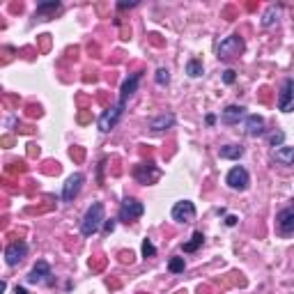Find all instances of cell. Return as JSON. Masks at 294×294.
<instances>
[{"mask_svg": "<svg viewBox=\"0 0 294 294\" xmlns=\"http://www.w3.org/2000/svg\"><path fill=\"white\" fill-rule=\"evenodd\" d=\"M104 221H106L104 219V204H101V203H92L90 207H88V211H85L83 223H81V232H83V237H92V234L101 227Z\"/></svg>", "mask_w": 294, "mask_h": 294, "instance_id": "obj_1", "label": "cell"}, {"mask_svg": "<svg viewBox=\"0 0 294 294\" xmlns=\"http://www.w3.org/2000/svg\"><path fill=\"white\" fill-rule=\"evenodd\" d=\"M244 48H246L244 39L239 37V35H230V37H226L219 44L216 53H219L221 60H232V58H237L239 53H244Z\"/></svg>", "mask_w": 294, "mask_h": 294, "instance_id": "obj_2", "label": "cell"}, {"mask_svg": "<svg viewBox=\"0 0 294 294\" xmlns=\"http://www.w3.org/2000/svg\"><path fill=\"white\" fill-rule=\"evenodd\" d=\"M145 211V204L140 203V200H136V198H124L120 204V214H117V219L122 221V223H131V221H136L143 216Z\"/></svg>", "mask_w": 294, "mask_h": 294, "instance_id": "obj_3", "label": "cell"}, {"mask_svg": "<svg viewBox=\"0 0 294 294\" xmlns=\"http://www.w3.org/2000/svg\"><path fill=\"white\" fill-rule=\"evenodd\" d=\"M124 106H127V101H117V104L111 106L108 111H104V113H101V117H99V131L108 134L111 129H115L117 120H120L122 113H124Z\"/></svg>", "mask_w": 294, "mask_h": 294, "instance_id": "obj_4", "label": "cell"}, {"mask_svg": "<svg viewBox=\"0 0 294 294\" xmlns=\"http://www.w3.org/2000/svg\"><path fill=\"white\" fill-rule=\"evenodd\" d=\"M226 184L230 186V189H234V191H246V189H249V184H250L249 170H246V168H242V166H234L232 170L227 173Z\"/></svg>", "mask_w": 294, "mask_h": 294, "instance_id": "obj_5", "label": "cell"}, {"mask_svg": "<svg viewBox=\"0 0 294 294\" xmlns=\"http://www.w3.org/2000/svg\"><path fill=\"white\" fill-rule=\"evenodd\" d=\"M276 226L283 237H290L294 232V204H287L285 209H280L276 214Z\"/></svg>", "mask_w": 294, "mask_h": 294, "instance_id": "obj_6", "label": "cell"}, {"mask_svg": "<svg viewBox=\"0 0 294 294\" xmlns=\"http://www.w3.org/2000/svg\"><path fill=\"white\" fill-rule=\"evenodd\" d=\"M83 181H85V175L83 173H74L71 177H69L67 181H65V189H62V200L65 203H71L78 193H81V189H83Z\"/></svg>", "mask_w": 294, "mask_h": 294, "instance_id": "obj_7", "label": "cell"}, {"mask_svg": "<svg viewBox=\"0 0 294 294\" xmlns=\"http://www.w3.org/2000/svg\"><path fill=\"white\" fill-rule=\"evenodd\" d=\"M278 111H283V113L294 111V78H287L283 83V90L278 94Z\"/></svg>", "mask_w": 294, "mask_h": 294, "instance_id": "obj_8", "label": "cell"}, {"mask_svg": "<svg viewBox=\"0 0 294 294\" xmlns=\"http://www.w3.org/2000/svg\"><path fill=\"white\" fill-rule=\"evenodd\" d=\"M196 219V204L189 203V200H181L173 207V221L177 223H191Z\"/></svg>", "mask_w": 294, "mask_h": 294, "instance_id": "obj_9", "label": "cell"}, {"mask_svg": "<svg viewBox=\"0 0 294 294\" xmlns=\"http://www.w3.org/2000/svg\"><path fill=\"white\" fill-rule=\"evenodd\" d=\"M25 253H28V244L25 242L9 244L7 249H5V262H7L9 267H14V264H19L23 257H25Z\"/></svg>", "mask_w": 294, "mask_h": 294, "instance_id": "obj_10", "label": "cell"}, {"mask_svg": "<svg viewBox=\"0 0 294 294\" xmlns=\"http://www.w3.org/2000/svg\"><path fill=\"white\" fill-rule=\"evenodd\" d=\"M48 276H51V264L46 262V260H39V262L32 267V271H30V276H28V280H30V283H35V285H37V283H51V278H48Z\"/></svg>", "mask_w": 294, "mask_h": 294, "instance_id": "obj_11", "label": "cell"}, {"mask_svg": "<svg viewBox=\"0 0 294 294\" xmlns=\"http://www.w3.org/2000/svg\"><path fill=\"white\" fill-rule=\"evenodd\" d=\"M134 175H136V180L140 181V184H152V181L158 180V175L161 173L154 168V163H140V166H136Z\"/></svg>", "mask_w": 294, "mask_h": 294, "instance_id": "obj_12", "label": "cell"}, {"mask_svg": "<svg viewBox=\"0 0 294 294\" xmlns=\"http://www.w3.org/2000/svg\"><path fill=\"white\" fill-rule=\"evenodd\" d=\"M246 134H249L250 138H257L264 134V120L260 115H249V117H246Z\"/></svg>", "mask_w": 294, "mask_h": 294, "instance_id": "obj_13", "label": "cell"}, {"mask_svg": "<svg viewBox=\"0 0 294 294\" xmlns=\"http://www.w3.org/2000/svg\"><path fill=\"white\" fill-rule=\"evenodd\" d=\"M244 117H246V108L244 106H227L226 111H223V122L226 124H237Z\"/></svg>", "mask_w": 294, "mask_h": 294, "instance_id": "obj_14", "label": "cell"}, {"mask_svg": "<svg viewBox=\"0 0 294 294\" xmlns=\"http://www.w3.org/2000/svg\"><path fill=\"white\" fill-rule=\"evenodd\" d=\"M140 76H143V74H140V71H136V74H131L127 81L122 83V97H120V101H127V99L131 97L134 92H136L138 83H140Z\"/></svg>", "mask_w": 294, "mask_h": 294, "instance_id": "obj_15", "label": "cell"}, {"mask_svg": "<svg viewBox=\"0 0 294 294\" xmlns=\"http://www.w3.org/2000/svg\"><path fill=\"white\" fill-rule=\"evenodd\" d=\"M175 124V115L173 113H163V115H157L154 120L150 122V129L152 131H166Z\"/></svg>", "mask_w": 294, "mask_h": 294, "instance_id": "obj_16", "label": "cell"}, {"mask_svg": "<svg viewBox=\"0 0 294 294\" xmlns=\"http://www.w3.org/2000/svg\"><path fill=\"white\" fill-rule=\"evenodd\" d=\"M273 158L278 163H283V166H294V147L283 145V147H278V150L273 152Z\"/></svg>", "mask_w": 294, "mask_h": 294, "instance_id": "obj_17", "label": "cell"}, {"mask_svg": "<svg viewBox=\"0 0 294 294\" xmlns=\"http://www.w3.org/2000/svg\"><path fill=\"white\" fill-rule=\"evenodd\" d=\"M221 158H242L244 157V147L242 145H226L219 150Z\"/></svg>", "mask_w": 294, "mask_h": 294, "instance_id": "obj_18", "label": "cell"}, {"mask_svg": "<svg viewBox=\"0 0 294 294\" xmlns=\"http://www.w3.org/2000/svg\"><path fill=\"white\" fill-rule=\"evenodd\" d=\"M203 242H204V234L203 232H193L191 242L184 244V253H196V250L203 246Z\"/></svg>", "mask_w": 294, "mask_h": 294, "instance_id": "obj_19", "label": "cell"}, {"mask_svg": "<svg viewBox=\"0 0 294 294\" xmlns=\"http://www.w3.org/2000/svg\"><path fill=\"white\" fill-rule=\"evenodd\" d=\"M186 74H189L191 78H198V76H203V62L189 60V62H186Z\"/></svg>", "mask_w": 294, "mask_h": 294, "instance_id": "obj_20", "label": "cell"}, {"mask_svg": "<svg viewBox=\"0 0 294 294\" xmlns=\"http://www.w3.org/2000/svg\"><path fill=\"white\" fill-rule=\"evenodd\" d=\"M278 7H269V12H267V14H264V19H262V25L264 28H269V25H273V23L278 21Z\"/></svg>", "mask_w": 294, "mask_h": 294, "instance_id": "obj_21", "label": "cell"}, {"mask_svg": "<svg viewBox=\"0 0 294 294\" xmlns=\"http://www.w3.org/2000/svg\"><path fill=\"white\" fill-rule=\"evenodd\" d=\"M168 269H170V273H181L184 271V257H170Z\"/></svg>", "mask_w": 294, "mask_h": 294, "instance_id": "obj_22", "label": "cell"}, {"mask_svg": "<svg viewBox=\"0 0 294 294\" xmlns=\"http://www.w3.org/2000/svg\"><path fill=\"white\" fill-rule=\"evenodd\" d=\"M154 81H157L158 85H168V83H170V71H168L166 67H158L157 69V76H154Z\"/></svg>", "mask_w": 294, "mask_h": 294, "instance_id": "obj_23", "label": "cell"}, {"mask_svg": "<svg viewBox=\"0 0 294 294\" xmlns=\"http://www.w3.org/2000/svg\"><path fill=\"white\" fill-rule=\"evenodd\" d=\"M55 9H60V2H58V0L42 2V5H37V14H44V12H55Z\"/></svg>", "mask_w": 294, "mask_h": 294, "instance_id": "obj_24", "label": "cell"}, {"mask_svg": "<svg viewBox=\"0 0 294 294\" xmlns=\"http://www.w3.org/2000/svg\"><path fill=\"white\" fill-rule=\"evenodd\" d=\"M283 143H285V134L283 131H273L271 136H269V145L271 147H283Z\"/></svg>", "mask_w": 294, "mask_h": 294, "instance_id": "obj_25", "label": "cell"}, {"mask_svg": "<svg viewBox=\"0 0 294 294\" xmlns=\"http://www.w3.org/2000/svg\"><path fill=\"white\" fill-rule=\"evenodd\" d=\"M157 255V249H154V244L150 242V239H145L143 242V257L147 260V257H154Z\"/></svg>", "mask_w": 294, "mask_h": 294, "instance_id": "obj_26", "label": "cell"}, {"mask_svg": "<svg viewBox=\"0 0 294 294\" xmlns=\"http://www.w3.org/2000/svg\"><path fill=\"white\" fill-rule=\"evenodd\" d=\"M234 81H237V74H234L232 69H226V71H223V83H227V85H232Z\"/></svg>", "mask_w": 294, "mask_h": 294, "instance_id": "obj_27", "label": "cell"}, {"mask_svg": "<svg viewBox=\"0 0 294 294\" xmlns=\"http://www.w3.org/2000/svg\"><path fill=\"white\" fill-rule=\"evenodd\" d=\"M120 262H124V264H131V262H134V253H131V250H129V253H127V250H122V253H120Z\"/></svg>", "mask_w": 294, "mask_h": 294, "instance_id": "obj_28", "label": "cell"}, {"mask_svg": "<svg viewBox=\"0 0 294 294\" xmlns=\"http://www.w3.org/2000/svg\"><path fill=\"white\" fill-rule=\"evenodd\" d=\"M104 230L106 232H113L115 230V219H106L104 221Z\"/></svg>", "mask_w": 294, "mask_h": 294, "instance_id": "obj_29", "label": "cell"}, {"mask_svg": "<svg viewBox=\"0 0 294 294\" xmlns=\"http://www.w3.org/2000/svg\"><path fill=\"white\" fill-rule=\"evenodd\" d=\"M136 5H138L136 0H129V2H117V7H120V9H129V7H136Z\"/></svg>", "mask_w": 294, "mask_h": 294, "instance_id": "obj_30", "label": "cell"}, {"mask_svg": "<svg viewBox=\"0 0 294 294\" xmlns=\"http://www.w3.org/2000/svg\"><path fill=\"white\" fill-rule=\"evenodd\" d=\"M237 221H239L237 216H227V219H226V226H227V227H234V226H237Z\"/></svg>", "mask_w": 294, "mask_h": 294, "instance_id": "obj_31", "label": "cell"}, {"mask_svg": "<svg viewBox=\"0 0 294 294\" xmlns=\"http://www.w3.org/2000/svg\"><path fill=\"white\" fill-rule=\"evenodd\" d=\"M14 294H28V290H25V287H21V285H16L14 287Z\"/></svg>", "mask_w": 294, "mask_h": 294, "instance_id": "obj_32", "label": "cell"}]
</instances>
